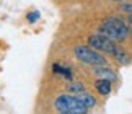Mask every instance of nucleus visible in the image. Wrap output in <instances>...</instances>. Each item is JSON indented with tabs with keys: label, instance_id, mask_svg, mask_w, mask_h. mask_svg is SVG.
<instances>
[{
	"label": "nucleus",
	"instance_id": "nucleus-1",
	"mask_svg": "<svg viewBox=\"0 0 132 114\" xmlns=\"http://www.w3.org/2000/svg\"><path fill=\"white\" fill-rule=\"evenodd\" d=\"M98 33L108 36V38L113 39L114 43H119V41H124L126 38H127L129 28H127V25H126L121 18L109 17V18H106L104 21L100 25Z\"/></svg>",
	"mask_w": 132,
	"mask_h": 114
},
{
	"label": "nucleus",
	"instance_id": "nucleus-2",
	"mask_svg": "<svg viewBox=\"0 0 132 114\" xmlns=\"http://www.w3.org/2000/svg\"><path fill=\"white\" fill-rule=\"evenodd\" d=\"M54 108L59 112L67 114H88V108L83 104L75 95H59L54 100Z\"/></svg>",
	"mask_w": 132,
	"mask_h": 114
},
{
	"label": "nucleus",
	"instance_id": "nucleus-3",
	"mask_svg": "<svg viewBox=\"0 0 132 114\" xmlns=\"http://www.w3.org/2000/svg\"><path fill=\"white\" fill-rule=\"evenodd\" d=\"M73 54L80 62H83V64H87V65H93V67L106 65V59L101 55V52L95 51L93 47H90V46H77V47L73 49Z\"/></svg>",
	"mask_w": 132,
	"mask_h": 114
},
{
	"label": "nucleus",
	"instance_id": "nucleus-4",
	"mask_svg": "<svg viewBox=\"0 0 132 114\" xmlns=\"http://www.w3.org/2000/svg\"><path fill=\"white\" fill-rule=\"evenodd\" d=\"M88 46L93 47L95 51H98V52H104V54H111V55H114V52L119 49L113 39H109L108 36L100 34V33L88 36Z\"/></svg>",
	"mask_w": 132,
	"mask_h": 114
},
{
	"label": "nucleus",
	"instance_id": "nucleus-5",
	"mask_svg": "<svg viewBox=\"0 0 132 114\" xmlns=\"http://www.w3.org/2000/svg\"><path fill=\"white\" fill-rule=\"evenodd\" d=\"M93 72L98 78H103V80H109V82H114L116 80V72L113 69L106 65H98V67H93Z\"/></svg>",
	"mask_w": 132,
	"mask_h": 114
},
{
	"label": "nucleus",
	"instance_id": "nucleus-6",
	"mask_svg": "<svg viewBox=\"0 0 132 114\" xmlns=\"http://www.w3.org/2000/svg\"><path fill=\"white\" fill-rule=\"evenodd\" d=\"M95 86H96V91H98L101 96H106V95H109V93H111V90H113V82L98 78V80L95 82Z\"/></svg>",
	"mask_w": 132,
	"mask_h": 114
},
{
	"label": "nucleus",
	"instance_id": "nucleus-7",
	"mask_svg": "<svg viewBox=\"0 0 132 114\" xmlns=\"http://www.w3.org/2000/svg\"><path fill=\"white\" fill-rule=\"evenodd\" d=\"M75 96H77L78 100L88 108V109H91V108H95V106H96V100H95V96H93V95H90L88 91H83V93H80V95H75Z\"/></svg>",
	"mask_w": 132,
	"mask_h": 114
},
{
	"label": "nucleus",
	"instance_id": "nucleus-8",
	"mask_svg": "<svg viewBox=\"0 0 132 114\" xmlns=\"http://www.w3.org/2000/svg\"><path fill=\"white\" fill-rule=\"evenodd\" d=\"M67 90L70 91V95H80V93L87 91L85 86H83V83H80V82H69V83H67Z\"/></svg>",
	"mask_w": 132,
	"mask_h": 114
},
{
	"label": "nucleus",
	"instance_id": "nucleus-9",
	"mask_svg": "<svg viewBox=\"0 0 132 114\" xmlns=\"http://www.w3.org/2000/svg\"><path fill=\"white\" fill-rule=\"evenodd\" d=\"M52 69H54L55 74H60L62 77H65L67 80H72V70H70L69 67H62L60 64H54Z\"/></svg>",
	"mask_w": 132,
	"mask_h": 114
},
{
	"label": "nucleus",
	"instance_id": "nucleus-10",
	"mask_svg": "<svg viewBox=\"0 0 132 114\" xmlns=\"http://www.w3.org/2000/svg\"><path fill=\"white\" fill-rule=\"evenodd\" d=\"M113 57H114V59L119 62L121 65H126V64H129V54H126L124 51H121V49H118V51H116Z\"/></svg>",
	"mask_w": 132,
	"mask_h": 114
},
{
	"label": "nucleus",
	"instance_id": "nucleus-11",
	"mask_svg": "<svg viewBox=\"0 0 132 114\" xmlns=\"http://www.w3.org/2000/svg\"><path fill=\"white\" fill-rule=\"evenodd\" d=\"M39 17H41V15H39V12H31V13H28V21L29 23H36L38 20H39Z\"/></svg>",
	"mask_w": 132,
	"mask_h": 114
},
{
	"label": "nucleus",
	"instance_id": "nucleus-12",
	"mask_svg": "<svg viewBox=\"0 0 132 114\" xmlns=\"http://www.w3.org/2000/svg\"><path fill=\"white\" fill-rule=\"evenodd\" d=\"M122 10H124V12L132 13V3H126V5H122Z\"/></svg>",
	"mask_w": 132,
	"mask_h": 114
},
{
	"label": "nucleus",
	"instance_id": "nucleus-13",
	"mask_svg": "<svg viewBox=\"0 0 132 114\" xmlns=\"http://www.w3.org/2000/svg\"><path fill=\"white\" fill-rule=\"evenodd\" d=\"M129 21H130V25H132V13L129 15Z\"/></svg>",
	"mask_w": 132,
	"mask_h": 114
},
{
	"label": "nucleus",
	"instance_id": "nucleus-14",
	"mask_svg": "<svg viewBox=\"0 0 132 114\" xmlns=\"http://www.w3.org/2000/svg\"><path fill=\"white\" fill-rule=\"evenodd\" d=\"M113 2H126V0H113Z\"/></svg>",
	"mask_w": 132,
	"mask_h": 114
},
{
	"label": "nucleus",
	"instance_id": "nucleus-15",
	"mask_svg": "<svg viewBox=\"0 0 132 114\" xmlns=\"http://www.w3.org/2000/svg\"><path fill=\"white\" fill-rule=\"evenodd\" d=\"M57 114H67V112H57Z\"/></svg>",
	"mask_w": 132,
	"mask_h": 114
}]
</instances>
